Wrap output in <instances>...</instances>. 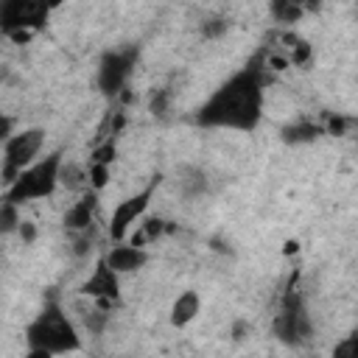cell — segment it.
Returning <instances> with one entry per match:
<instances>
[{
	"label": "cell",
	"instance_id": "cell-14",
	"mask_svg": "<svg viewBox=\"0 0 358 358\" xmlns=\"http://www.w3.org/2000/svg\"><path fill=\"white\" fill-rule=\"evenodd\" d=\"M20 207L11 204V201H0V235H8V232H17L20 229Z\"/></svg>",
	"mask_w": 358,
	"mask_h": 358
},
{
	"label": "cell",
	"instance_id": "cell-7",
	"mask_svg": "<svg viewBox=\"0 0 358 358\" xmlns=\"http://www.w3.org/2000/svg\"><path fill=\"white\" fill-rule=\"evenodd\" d=\"M157 185H159V176H154V179H151L140 193H134V196L123 199V201L112 210L109 235H112V241H115V243H123V241H126V235L131 232V227L143 218V213L148 210V204H151V199H154Z\"/></svg>",
	"mask_w": 358,
	"mask_h": 358
},
{
	"label": "cell",
	"instance_id": "cell-20",
	"mask_svg": "<svg viewBox=\"0 0 358 358\" xmlns=\"http://www.w3.org/2000/svg\"><path fill=\"white\" fill-rule=\"evenodd\" d=\"M14 117L11 115H6V112H0V143H6L11 134H14Z\"/></svg>",
	"mask_w": 358,
	"mask_h": 358
},
{
	"label": "cell",
	"instance_id": "cell-2",
	"mask_svg": "<svg viewBox=\"0 0 358 358\" xmlns=\"http://www.w3.org/2000/svg\"><path fill=\"white\" fill-rule=\"evenodd\" d=\"M25 344L28 350H45L50 355H64V352L81 350V336L73 319L62 310V305L50 299L25 327Z\"/></svg>",
	"mask_w": 358,
	"mask_h": 358
},
{
	"label": "cell",
	"instance_id": "cell-3",
	"mask_svg": "<svg viewBox=\"0 0 358 358\" xmlns=\"http://www.w3.org/2000/svg\"><path fill=\"white\" fill-rule=\"evenodd\" d=\"M62 165H64L62 151H53L48 157H39L36 162H31L25 171L17 173V179L6 187V196L3 199L11 201V204H17V207H22L28 201L48 199L56 190L59 179H62Z\"/></svg>",
	"mask_w": 358,
	"mask_h": 358
},
{
	"label": "cell",
	"instance_id": "cell-21",
	"mask_svg": "<svg viewBox=\"0 0 358 358\" xmlns=\"http://www.w3.org/2000/svg\"><path fill=\"white\" fill-rule=\"evenodd\" d=\"M25 358H53L50 352H45V350H28V355Z\"/></svg>",
	"mask_w": 358,
	"mask_h": 358
},
{
	"label": "cell",
	"instance_id": "cell-13",
	"mask_svg": "<svg viewBox=\"0 0 358 358\" xmlns=\"http://www.w3.org/2000/svg\"><path fill=\"white\" fill-rule=\"evenodd\" d=\"M319 134H322V129L313 126V123H308V120L294 123V126L285 129V140H288V143H310V140H316Z\"/></svg>",
	"mask_w": 358,
	"mask_h": 358
},
{
	"label": "cell",
	"instance_id": "cell-8",
	"mask_svg": "<svg viewBox=\"0 0 358 358\" xmlns=\"http://www.w3.org/2000/svg\"><path fill=\"white\" fill-rule=\"evenodd\" d=\"M274 333L285 344H299V341L308 338L310 322H308V313H305L302 299L296 294H285V305L274 319Z\"/></svg>",
	"mask_w": 358,
	"mask_h": 358
},
{
	"label": "cell",
	"instance_id": "cell-19",
	"mask_svg": "<svg viewBox=\"0 0 358 358\" xmlns=\"http://www.w3.org/2000/svg\"><path fill=\"white\" fill-rule=\"evenodd\" d=\"M112 159H115V143L112 140H106L101 148L92 151V162H98V165H112Z\"/></svg>",
	"mask_w": 358,
	"mask_h": 358
},
{
	"label": "cell",
	"instance_id": "cell-9",
	"mask_svg": "<svg viewBox=\"0 0 358 358\" xmlns=\"http://www.w3.org/2000/svg\"><path fill=\"white\" fill-rule=\"evenodd\" d=\"M81 291H84L87 296H98V299H115V302L120 299V282H117V274L106 266V260H103V257L98 260L95 271L84 280Z\"/></svg>",
	"mask_w": 358,
	"mask_h": 358
},
{
	"label": "cell",
	"instance_id": "cell-16",
	"mask_svg": "<svg viewBox=\"0 0 358 358\" xmlns=\"http://www.w3.org/2000/svg\"><path fill=\"white\" fill-rule=\"evenodd\" d=\"M333 358H358V336L350 333L347 338H341L333 347Z\"/></svg>",
	"mask_w": 358,
	"mask_h": 358
},
{
	"label": "cell",
	"instance_id": "cell-11",
	"mask_svg": "<svg viewBox=\"0 0 358 358\" xmlns=\"http://www.w3.org/2000/svg\"><path fill=\"white\" fill-rule=\"evenodd\" d=\"M199 310H201V296H199V291L187 288L171 305V324L173 327H185L199 316Z\"/></svg>",
	"mask_w": 358,
	"mask_h": 358
},
{
	"label": "cell",
	"instance_id": "cell-1",
	"mask_svg": "<svg viewBox=\"0 0 358 358\" xmlns=\"http://www.w3.org/2000/svg\"><path fill=\"white\" fill-rule=\"evenodd\" d=\"M263 67L260 56L232 73L196 112V123L207 129L252 131L263 117Z\"/></svg>",
	"mask_w": 358,
	"mask_h": 358
},
{
	"label": "cell",
	"instance_id": "cell-18",
	"mask_svg": "<svg viewBox=\"0 0 358 358\" xmlns=\"http://www.w3.org/2000/svg\"><path fill=\"white\" fill-rule=\"evenodd\" d=\"M271 11H274V17H277L280 22H294V20L302 17V8H299V6H291V3H274Z\"/></svg>",
	"mask_w": 358,
	"mask_h": 358
},
{
	"label": "cell",
	"instance_id": "cell-10",
	"mask_svg": "<svg viewBox=\"0 0 358 358\" xmlns=\"http://www.w3.org/2000/svg\"><path fill=\"white\" fill-rule=\"evenodd\" d=\"M106 266L120 277V274H129V271H137L145 266L148 260V252L143 246H134V243H115L109 252H106Z\"/></svg>",
	"mask_w": 358,
	"mask_h": 358
},
{
	"label": "cell",
	"instance_id": "cell-6",
	"mask_svg": "<svg viewBox=\"0 0 358 358\" xmlns=\"http://www.w3.org/2000/svg\"><path fill=\"white\" fill-rule=\"evenodd\" d=\"M137 62V48H123V50H106L98 62V90L103 95H117L126 81L134 73Z\"/></svg>",
	"mask_w": 358,
	"mask_h": 358
},
{
	"label": "cell",
	"instance_id": "cell-15",
	"mask_svg": "<svg viewBox=\"0 0 358 358\" xmlns=\"http://www.w3.org/2000/svg\"><path fill=\"white\" fill-rule=\"evenodd\" d=\"M182 190H185V196H196V193H201L204 190V173L201 171H196V168H185L182 171Z\"/></svg>",
	"mask_w": 358,
	"mask_h": 358
},
{
	"label": "cell",
	"instance_id": "cell-17",
	"mask_svg": "<svg viewBox=\"0 0 358 358\" xmlns=\"http://www.w3.org/2000/svg\"><path fill=\"white\" fill-rule=\"evenodd\" d=\"M92 190H103L106 182H109V165H98V162H90V173H87Z\"/></svg>",
	"mask_w": 358,
	"mask_h": 358
},
{
	"label": "cell",
	"instance_id": "cell-4",
	"mask_svg": "<svg viewBox=\"0 0 358 358\" xmlns=\"http://www.w3.org/2000/svg\"><path fill=\"white\" fill-rule=\"evenodd\" d=\"M48 6L36 0H3L0 3V31L8 34L14 42L31 39L48 20Z\"/></svg>",
	"mask_w": 358,
	"mask_h": 358
},
{
	"label": "cell",
	"instance_id": "cell-5",
	"mask_svg": "<svg viewBox=\"0 0 358 358\" xmlns=\"http://www.w3.org/2000/svg\"><path fill=\"white\" fill-rule=\"evenodd\" d=\"M45 145V131L42 129H22L14 131L3 143V179L11 185L20 171H25L31 162L39 159V151Z\"/></svg>",
	"mask_w": 358,
	"mask_h": 358
},
{
	"label": "cell",
	"instance_id": "cell-12",
	"mask_svg": "<svg viewBox=\"0 0 358 358\" xmlns=\"http://www.w3.org/2000/svg\"><path fill=\"white\" fill-rule=\"evenodd\" d=\"M92 215H95V193H84L67 213H64V227L73 232H84L92 227Z\"/></svg>",
	"mask_w": 358,
	"mask_h": 358
}]
</instances>
